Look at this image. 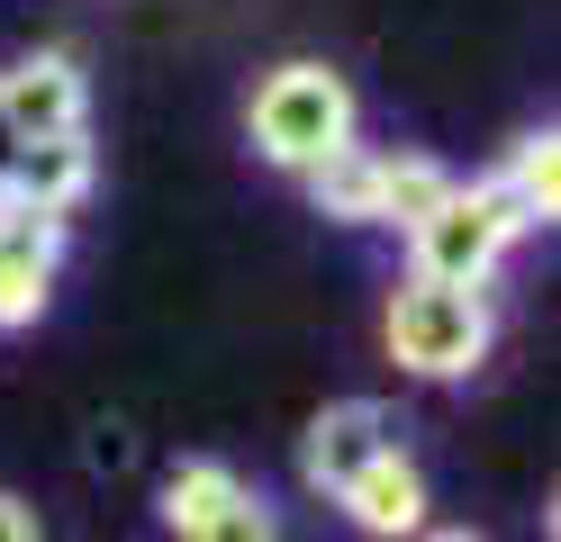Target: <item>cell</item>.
<instances>
[{
  "label": "cell",
  "instance_id": "8992f818",
  "mask_svg": "<svg viewBox=\"0 0 561 542\" xmlns=\"http://www.w3.org/2000/svg\"><path fill=\"white\" fill-rule=\"evenodd\" d=\"M91 136L73 127V136H37V145H19L10 154V172H0V191H10L19 208H46V217H64L82 191H91Z\"/></svg>",
  "mask_w": 561,
  "mask_h": 542
},
{
  "label": "cell",
  "instance_id": "5bb4252c",
  "mask_svg": "<svg viewBox=\"0 0 561 542\" xmlns=\"http://www.w3.org/2000/svg\"><path fill=\"white\" fill-rule=\"evenodd\" d=\"M471 199H480L489 217H499V235H507V244H516V235H535V208H525V199L507 191L499 172H489V181H471Z\"/></svg>",
  "mask_w": 561,
  "mask_h": 542
},
{
  "label": "cell",
  "instance_id": "e0dca14e",
  "mask_svg": "<svg viewBox=\"0 0 561 542\" xmlns=\"http://www.w3.org/2000/svg\"><path fill=\"white\" fill-rule=\"evenodd\" d=\"M10 154H19V145H10V127H0V172H10Z\"/></svg>",
  "mask_w": 561,
  "mask_h": 542
},
{
  "label": "cell",
  "instance_id": "6da1fadb",
  "mask_svg": "<svg viewBox=\"0 0 561 542\" xmlns=\"http://www.w3.org/2000/svg\"><path fill=\"white\" fill-rule=\"evenodd\" d=\"M244 136H254V154L280 163V172L327 163L335 145H354V82H344L335 64H280V72L254 82V100H244Z\"/></svg>",
  "mask_w": 561,
  "mask_h": 542
},
{
  "label": "cell",
  "instance_id": "3957f363",
  "mask_svg": "<svg viewBox=\"0 0 561 542\" xmlns=\"http://www.w3.org/2000/svg\"><path fill=\"white\" fill-rule=\"evenodd\" d=\"M390 452H399V416L380 407V397H335V407H318V425H308V443H299V480L318 497H344Z\"/></svg>",
  "mask_w": 561,
  "mask_h": 542
},
{
  "label": "cell",
  "instance_id": "9c48e42d",
  "mask_svg": "<svg viewBox=\"0 0 561 542\" xmlns=\"http://www.w3.org/2000/svg\"><path fill=\"white\" fill-rule=\"evenodd\" d=\"M444 199H453V172H444L435 154H380V227L416 235Z\"/></svg>",
  "mask_w": 561,
  "mask_h": 542
},
{
  "label": "cell",
  "instance_id": "52a82bcc",
  "mask_svg": "<svg viewBox=\"0 0 561 542\" xmlns=\"http://www.w3.org/2000/svg\"><path fill=\"white\" fill-rule=\"evenodd\" d=\"M335 506H344V516H354L371 542H399V533L416 542V533H426V470H416L408 452H390V461H371Z\"/></svg>",
  "mask_w": 561,
  "mask_h": 542
},
{
  "label": "cell",
  "instance_id": "30bf717a",
  "mask_svg": "<svg viewBox=\"0 0 561 542\" xmlns=\"http://www.w3.org/2000/svg\"><path fill=\"white\" fill-rule=\"evenodd\" d=\"M236 497H244V480H236L227 461H172V470H163V533L191 542V533L218 516V506H236Z\"/></svg>",
  "mask_w": 561,
  "mask_h": 542
},
{
  "label": "cell",
  "instance_id": "8fae6325",
  "mask_svg": "<svg viewBox=\"0 0 561 542\" xmlns=\"http://www.w3.org/2000/svg\"><path fill=\"white\" fill-rule=\"evenodd\" d=\"M507 191L525 199V208H535V227H552V217H561V136L552 127H535V136H516V154H507Z\"/></svg>",
  "mask_w": 561,
  "mask_h": 542
},
{
  "label": "cell",
  "instance_id": "7a4b0ae2",
  "mask_svg": "<svg viewBox=\"0 0 561 542\" xmlns=\"http://www.w3.org/2000/svg\"><path fill=\"white\" fill-rule=\"evenodd\" d=\"M390 361L416 380H471L489 361V299L480 289H435V280H399L390 289Z\"/></svg>",
  "mask_w": 561,
  "mask_h": 542
},
{
  "label": "cell",
  "instance_id": "9a60e30c",
  "mask_svg": "<svg viewBox=\"0 0 561 542\" xmlns=\"http://www.w3.org/2000/svg\"><path fill=\"white\" fill-rule=\"evenodd\" d=\"M0 542H46L37 506H27V497H10V488H0Z\"/></svg>",
  "mask_w": 561,
  "mask_h": 542
},
{
  "label": "cell",
  "instance_id": "4fadbf2b",
  "mask_svg": "<svg viewBox=\"0 0 561 542\" xmlns=\"http://www.w3.org/2000/svg\"><path fill=\"white\" fill-rule=\"evenodd\" d=\"M191 542H280V506L244 488V497H236V506H218V516H208Z\"/></svg>",
  "mask_w": 561,
  "mask_h": 542
},
{
  "label": "cell",
  "instance_id": "7c38bea8",
  "mask_svg": "<svg viewBox=\"0 0 561 542\" xmlns=\"http://www.w3.org/2000/svg\"><path fill=\"white\" fill-rule=\"evenodd\" d=\"M46 289H55V272L19 263V253L0 244V335H10V325H37V316H46Z\"/></svg>",
  "mask_w": 561,
  "mask_h": 542
},
{
  "label": "cell",
  "instance_id": "277c9868",
  "mask_svg": "<svg viewBox=\"0 0 561 542\" xmlns=\"http://www.w3.org/2000/svg\"><path fill=\"white\" fill-rule=\"evenodd\" d=\"M408 253H416V272H408V280H435V289H489V272H499L507 235H499V217L471 199V181H453V199L408 235Z\"/></svg>",
  "mask_w": 561,
  "mask_h": 542
},
{
  "label": "cell",
  "instance_id": "2e32d148",
  "mask_svg": "<svg viewBox=\"0 0 561 542\" xmlns=\"http://www.w3.org/2000/svg\"><path fill=\"white\" fill-rule=\"evenodd\" d=\"M416 542H480V533H471V524H426Z\"/></svg>",
  "mask_w": 561,
  "mask_h": 542
},
{
  "label": "cell",
  "instance_id": "ba28073f",
  "mask_svg": "<svg viewBox=\"0 0 561 542\" xmlns=\"http://www.w3.org/2000/svg\"><path fill=\"white\" fill-rule=\"evenodd\" d=\"M308 199H318V217H335V227H380V154L371 145H335L327 163H308Z\"/></svg>",
  "mask_w": 561,
  "mask_h": 542
},
{
  "label": "cell",
  "instance_id": "5b68a950",
  "mask_svg": "<svg viewBox=\"0 0 561 542\" xmlns=\"http://www.w3.org/2000/svg\"><path fill=\"white\" fill-rule=\"evenodd\" d=\"M82 64L73 55H19L0 72V127L10 145H37V136H73L82 127Z\"/></svg>",
  "mask_w": 561,
  "mask_h": 542
}]
</instances>
